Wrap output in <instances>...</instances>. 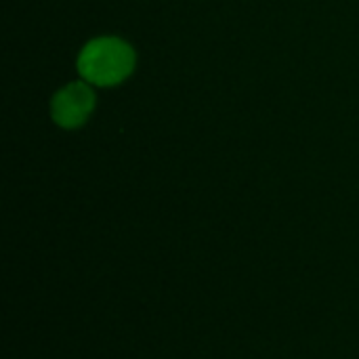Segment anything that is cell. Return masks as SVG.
I'll list each match as a JSON object with an SVG mask.
<instances>
[{
    "mask_svg": "<svg viewBox=\"0 0 359 359\" xmlns=\"http://www.w3.org/2000/svg\"><path fill=\"white\" fill-rule=\"evenodd\" d=\"M135 50L120 38H97L88 42L78 57L80 76L99 86H111L130 76Z\"/></svg>",
    "mask_w": 359,
    "mask_h": 359,
    "instance_id": "6da1fadb",
    "label": "cell"
},
{
    "mask_svg": "<svg viewBox=\"0 0 359 359\" xmlns=\"http://www.w3.org/2000/svg\"><path fill=\"white\" fill-rule=\"evenodd\" d=\"M95 107V95L88 84L72 82L61 88L50 103L53 120L63 128H76L84 124Z\"/></svg>",
    "mask_w": 359,
    "mask_h": 359,
    "instance_id": "7a4b0ae2",
    "label": "cell"
}]
</instances>
